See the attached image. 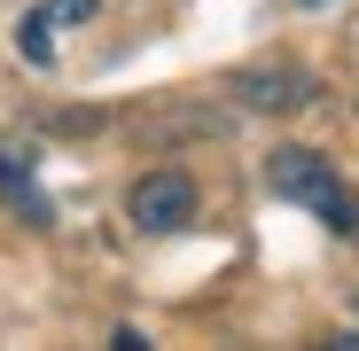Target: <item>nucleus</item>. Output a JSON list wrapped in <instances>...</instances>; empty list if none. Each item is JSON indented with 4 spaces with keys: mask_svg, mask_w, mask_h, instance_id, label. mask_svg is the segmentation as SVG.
Returning <instances> with one entry per match:
<instances>
[{
    "mask_svg": "<svg viewBox=\"0 0 359 351\" xmlns=\"http://www.w3.org/2000/svg\"><path fill=\"white\" fill-rule=\"evenodd\" d=\"M126 219L141 234H180L196 219V180H188V172H141L133 195H126Z\"/></svg>",
    "mask_w": 359,
    "mask_h": 351,
    "instance_id": "f03ea898",
    "label": "nucleus"
},
{
    "mask_svg": "<svg viewBox=\"0 0 359 351\" xmlns=\"http://www.w3.org/2000/svg\"><path fill=\"white\" fill-rule=\"evenodd\" d=\"M226 94L250 102V109H305L313 102V71H297V63H243V71H226Z\"/></svg>",
    "mask_w": 359,
    "mask_h": 351,
    "instance_id": "7ed1b4c3",
    "label": "nucleus"
},
{
    "mask_svg": "<svg viewBox=\"0 0 359 351\" xmlns=\"http://www.w3.org/2000/svg\"><path fill=\"white\" fill-rule=\"evenodd\" d=\"M0 203H8L24 226H55V203H47V188H39L32 156H24V149H8V141H0Z\"/></svg>",
    "mask_w": 359,
    "mask_h": 351,
    "instance_id": "20e7f679",
    "label": "nucleus"
},
{
    "mask_svg": "<svg viewBox=\"0 0 359 351\" xmlns=\"http://www.w3.org/2000/svg\"><path fill=\"white\" fill-rule=\"evenodd\" d=\"M266 188H273L281 203H305L328 234H359V195L336 180V164H328L320 149H273V156H266Z\"/></svg>",
    "mask_w": 359,
    "mask_h": 351,
    "instance_id": "f257e3e1",
    "label": "nucleus"
},
{
    "mask_svg": "<svg viewBox=\"0 0 359 351\" xmlns=\"http://www.w3.org/2000/svg\"><path fill=\"white\" fill-rule=\"evenodd\" d=\"M102 0H39V8L16 24V55L24 63H55V24H86Z\"/></svg>",
    "mask_w": 359,
    "mask_h": 351,
    "instance_id": "39448f33",
    "label": "nucleus"
}]
</instances>
